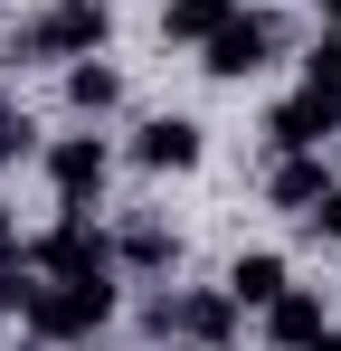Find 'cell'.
<instances>
[{
	"label": "cell",
	"mask_w": 341,
	"mask_h": 351,
	"mask_svg": "<svg viewBox=\"0 0 341 351\" xmlns=\"http://www.w3.org/2000/svg\"><path fill=\"white\" fill-rule=\"evenodd\" d=\"M313 351H341V332H323V342H313Z\"/></svg>",
	"instance_id": "obj_19"
},
{
	"label": "cell",
	"mask_w": 341,
	"mask_h": 351,
	"mask_svg": "<svg viewBox=\"0 0 341 351\" xmlns=\"http://www.w3.org/2000/svg\"><path fill=\"white\" fill-rule=\"evenodd\" d=\"M133 152H142L152 171H190V162H199V123H190V114H162V123H142Z\"/></svg>",
	"instance_id": "obj_8"
},
{
	"label": "cell",
	"mask_w": 341,
	"mask_h": 351,
	"mask_svg": "<svg viewBox=\"0 0 341 351\" xmlns=\"http://www.w3.org/2000/svg\"><path fill=\"white\" fill-rule=\"evenodd\" d=\"M105 38H114V10H105V0H57L48 19L29 29V58H95Z\"/></svg>",
	"instance_id": "obj_2"
},
{
	"label": "cell",
	"mask_w": 341,
	"mask_h": 351,
	"mask_svg": "<svg viewBox=\"0 0 341 351\" xmlns=\"http://www.w3.org/2000/svg\"><path fill=\"white\" fill-rule=\"evenodd\" d=\"M19 313L38 342H86L114 313V276H48V285H19Z\"/></svg>",
	"instance_id": "obj_1"
},
{
	"label": "cell",
	"mask_w": 341,
	"mask_h": 351,
	"mask_svg": "<svg viewBox=\"0 0 341 351\" xmlns=\"http://www.w3.org/2000/svg\"><path fill=\"white\" fill-rule=\"evenodd\" d=\"M266 332H275L284 351H313V342H323V294H294V285H284L275 304H266Z\"/></svg>",
	"instance_id": "obj_9"
},
{
	"label": "cell",
	"mask_w": 341,
	"mask_h": 351,
	"mask_svg": "<svg viewBox=\"0 0 341 351\" xmlns=\"http://www.w3.org/2000/svg\"><path fill=\"white\" fill-rule=\"evenodd\" d=\"M303 219H313V228H323V237H341V190H323V199H313Z\"/></svg>",
	"instance_id": "obj_16"
},
{
	"label": "cell",
	"mask_w": 341,
	"mask_h": 351,
	"mask_svg": "<svg viewBox=\"0 0 341 351\" xmlns=\"http://www.w3.org/2000/svg\"><path fill=\"white\" fill-rule=\"evenodd\" d=\"M10 247H19V237H10V209H0V276H10Z\"/></svg>",
	"instance_id": "obj_18"
},
{
	"label": "cell",
	"mask_w": 341,
	"mask_h": 351,
	"mask_svg": "<svg viewBox=\"0 0 341 351\" xmlns=\"http://www.w3.org/2000/svg\"><path fill=\"white\" fill-rule=\"evenodd\" d=\"M114 95H123V76H114L105 58H95V66H76V76H66V105H76V114H105Z\"/></svg>",
	"instance_id": "obj_12"
},
{
	"label": "cell",
	"mask_w": 341,
	"mask_h": 351,
	"mask_svg": "<svg viewBox=\"0 0 341 351\" xmlns=\"http://www.w3.org/2000/svg\"><path fill=\"white\" fill-rule=\"evenodd\" d=\"M19 152H29V123H19L10 105H0V162H19Z\"/></svg>",
	"instance_id": "obj_15"
},
{
	"label": "cell",
	"mask_w": 341,
	"mask_h": 351,
	"mask_svg": "<svg viewBox=\"0 0 341 351\" xmlns=\"http://www.w3.org/2000/svg\"><path fill=\"white\" fill-rule=\"evenodd\" d=\"M123 256H133V266H170V228L133 219V228H123Z\"/></svg>",
	"instance_id": "obj_14"
},
{
	"label": "cell",
	"mask_w": 341,
	"mask_h": 351,
	"mask_svg": "<svg viewBox=\"0 0 341 351\" xmlns=\"http://www.w3.org/2000/svg\"><path fill=\"white\" fill-rule=\"evenodd\" d=\"M227 313H237V304H227V294H180V304H152V323H162V332H190V342H227Z\"/></svg>",
	"instance_id": "obj_7"
},
{
	"label": "cell",
	"mask_w": 341,
	"mask_h": 351,
	"mask_svg": "<svg viewBox=\"0 0 341 351\" xmlns=\"http://www.w3.org/2000/svg\"><path fill=\"white\" fill-rule=\"evenodd\" d=\"M38 266H48V276H114V247L86 228V219H66V228L38 247Z\"/></svg>",
	"instance_id": "obj_6"
},
{
	"label": "cell",
	"mask_w": 341,
	"mask_h": 351,
	"mask_svg": "<svg viewBox=\"0 0 341 351\" xmlns=\"http://www.w3.org/2000/svg\"><path fill=\"white\" fill-rule=\"evenodd\" d=\"M332 133H341V86H303V95L275 105V143L284 152H313V143H332Z\"/></svg>",
	"instance_id": "obj_4"
},
{
	"label": "cell",
	"mask_w": 341,
	"mask_h": 351,
	"mask_svg": "<svg viewBox=\"0 0 341 351\" xmlns=\"http://www.w3.org/2000/svg\"><path fill=\"white\" fill-rule=\"evenodd\" d=\"M313 86H341V38H323V48H313Z\"/></svg>",
	"instance_id": "obj_17"
},
{
	"label": "cell",
	"mask_w": 341,
	"mask_h": 351,
	"mask_svg": "<svg viewBox=\"0 0 341 351\" xmlns=\"http://www.w3.org/2000/svg\"><path fill=\"white\" fill-rule=\"evenodd\" d=\"M48 180H57V199H66V209H86V199L105 190V143H95V133L57 143V152H48Z\"/></svg>",
	"instance_id": "obj_5"
},
{
	"label": "cell",
	"mask_w": 341,
	"mask_h": 351,
	"mask_svg": "<svg viewBox=\"0 0 341 351\" xmlns=\"http://www.w3.org/2000/svg\"><path fill=\"white\" fill-rule=\"evenodd\" d=\"M227 10H237V0H170V10H162V29H170V38H218V29H227Z\"/></svg>",
	"instance_id": "obj_11"
},
{
	"label": "cell",
	"mask_w": 341,
	"mask_h": 351,
	"mask_svg": "<svg viewBox=\"0 0 341 351\" xmlns=\"http://www.w3.org/2000/svg\"><path fill=\"white\" fill-rule=\"evenodd\" d=\"M313 199H323V162H303V152H294V162L275 171V209H313Z\"/></svg>",
	"instance_id": "obj_13"
},
{
	"label": "cell",
	"mask_w": 341,
	"mask_h": 351,
	"mask_svg": "<svg viewBox=\"0 0 341 351\" xmlns=\"http://www.w3.org/2000/svg\"><path fill=\"white\" fill-rule=\"evenodd\" d=\"M284 294V256H237L227 266V304H275Z\"/></svg>",
	"instance_id": "obj_10"
},
{
	"label": "cell",
	"mask_w": 341,
	"mask_h": 351,
	"mask_svg": "<svg viewBox=\"0 0 341 351\" xmlns=\"http://www.w3.org/2000/svg\"><path fill=\"white\" fill-rule=\"evenodd\" d=\"M332 10H341V0H332Z\"/></svg>",
	"instance_id": "obj_20"
},
{
	"label": "cell",
	"mask_w": 341,
	"mask_h": 351,
	"mask_svg": "<svg viewBox=\"0 0 341 351\" xmlns=\"http://www.w3.org/2000/svg\"><path fill=\"white\" fill-rule=\"evenodd\" d=\"M199 48H209V76H256V66L275 58V19H256V10H227V29L218 38H199Z\"/></svg>",
	"instance_id": "obj_3"
}]
</instances>
